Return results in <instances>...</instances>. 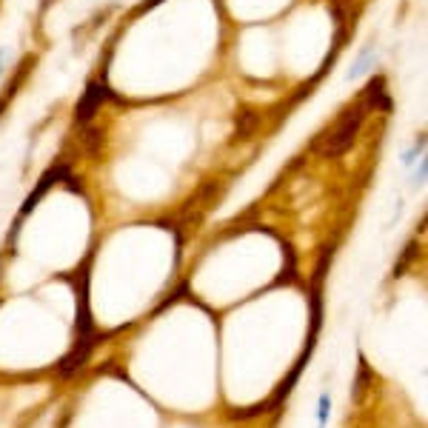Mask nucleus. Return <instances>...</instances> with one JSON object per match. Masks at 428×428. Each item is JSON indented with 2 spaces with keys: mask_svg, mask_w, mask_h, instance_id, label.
Listing matches in <instances>:
<instances>
[{
  "mask_svg": "<svg viewBox=\"0 0 428 428\" xmlns=\"http://www.w3.org/2000/svg\"><path fill=\"white\" fill-rule=\"evenodd\" d=\"M3 60H6V49H0V71H3Z\"/></svg>",
  "mask_w": 428,
  "mask_h": 428,
  "instance_id": "nucleus-9",
  "label": "nucleus"
},
{
  "mask_svg": "<svg viewBox=\"0 0 428 428\" xmlns=\"http://www.w3.org/2000/svg\"><path fill=\"white\" fill-rule=\"evenodd\" d=\"M366 100L371 103V109H374V106H380L383 112H391V97L385 95V78H377L374 83H368V88H366Z\"/></svg>",
  "mask_w": 428,
  "mask_h": 428,
  "instance_id": "nucleus-4",
  "label": "nucleus"
},
{
  "mask_svg": "<svg viewBox=\"0 0 428 428\" xmlns=\"http://www.w3.org/2000/svg\"><path fill=\"white\" fill-rule=\"evenodd\" d=\"M63 171H66V166H58V169H49V171L43 174V180H40L38 186H34V191H32L29 198H26V203L21 206V217H23V214H29L34 206L40 203V198H43V194H46L51 186H55L58 180H60V174H63Z\"/></svg>",
  "mask_w": 428,
  "mask_h": 428,
  "instance_id": "nucleus-3",
  "label": "nucleus"
},
{
  "mask_svg": "<svg viewBox=\"0 0 428 428\" xmlns=\"http://www.w3.org/2000/svg\"><path fill=\"white\" fill-rule=\"evenodd\" d=\"M425 171H428V163H425V160H420V169H417V174L412 177V186H420V183L425 180Z\"/></svg>",
  "mask_w": 428,
  "mask_h": 428,
  "instance_id": "nucleus-8",
  "label": "nucleus"
},
{
  "mask_svg": "<svg viewBox=\"0 0 428 428\" xmlns=\"http://www.w3.org/2000/svg\"><path fill=\"white\" fill-rule=\"evenodd\" d=\"M157 3H163V0H149V3H146V9H152V6H157Z\"/></svg>",
  "mask_w": 428,
  "mask_h": 428,
  "instance_id": "nucleus-10",
  "label": "nucleus"
},
{
  "mask_svg": "<svg viewBox=\"0 0 428 428\" xmlns=\"http://www.w3.org/2000/svg\"><path fill=\"white\" fill-rule=\"evenodd\" d=\"M109 97V86H106L103 80H95V83H88L86 86V92H83V97H80V103H78V123H86V120H92L95 117V112L100 109V103Z\"/></svg>",
  "mask_w": 428,
  "mask_h": 428,
  "instance_id": "nucleus-2",
  "label": "nucleus"
},
{
  "mask_svg": "<svg viewBox=\"0 0 428 428\" xmlns=\"http://www.w3.org/2000/svg\"><path fill=\"white\" fill-rule=\"evenodd\" d=\"M360 126H363V106H351V109L343 112L340 120H337L323 137L314 140V149L320 154H326V157H340L354 143Z\"/></svg>",
  "mask_w": 428,
  "mask_h": 428,
  "instance_id": "nucleus-1",
  "label": "nucleus"
},
{
  "mask_svg": "<svg viewBox=\"0 0 428 428\" xmlns=\"http://www.w3.org/2000/svg\"><path fill=\"white\" fill-rule=\"evenodd\" d=\"M374 58H377V51H374L371 46H366L360 55H357V60H354V66L348 69V80H360L366 71L371 69V63H374Z\"/></svg>",
  "mask_w": 428,
  "mask_h": 428,
  "instance_id": "nucleus-5",
  "label": "nucleus"
},
{
  "mask_svg": "<svg viewBox=\"0 0 428 428\" xmlns=\"http://www.w3.org/2000/svg\"><path fill=\"white\" fill-rule=\"evenodd\" d=\"M329 417H331V397L320 394V400H317V428H326Z\"/></svg>",
  "mask_w": 428,
  "mask_h": 428,
  "instance_id": "nucleus-6",
  "label": "nucleus"
},
{
  "mask_svg": "<svg viewBox=\"0 0 428 428\" xmlns=\"http://www.w3.org/2000/svg\"><path fill=\"white\" fill-rule=\"evenodd\" d=\"M423 149H425V134H420V140H417V146H414L412 152H408V154L403 157V163H414V160H417V157H423Z\"/></svg>",
  "mask_w": 428,
  "mask_h": 428,
  "instance_id": "nucleus-7",
  "label": "nucleus"
}]
</instances>
